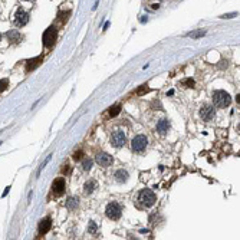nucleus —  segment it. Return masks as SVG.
Segmentation results:
<instances>
[{
  "label": "nucleus",
  "instance_id": "nucleus-24",
  "mask_svg": "<svg viewBox=\"0 0 240 240\" xmlns=\"http://www.w3.org/2000/svg\"><path fill=\"white\" fill-rule=\"evenodd\" d=\"M148 91H149L148 86H147V85H144V86H141V89L138 91V95H143L144 92H148Z\"/></svg>",
  "mask_w": 240,
  "mask_h": 240
},
{
  "label": "nucleus",
  "instance_id": "nucleus-29",
  "mask_svg": "<svg viewBox=\"0 0 240 240\" xmlns=\"http://www.w3.org/2000/svg\"><path fill=\"white\" fill-rule=\"evenodd\" d=\"M0 39H2V35H0Z\"/></svg>",
  "mask_w": 240,
  "mask_h": 240
},
{
  "label": "nucleus",
  "instance_id": "nucleus-4",
  "mask_svg": "<svg viewBox=\"0 0 240 240\" xmlns=\"http://www.w3.org/2000/svg\"><path fill=\"white\" fill-rule=\"evenodd\" d=\"M105 214H106V217L111 219V220H118V219L121 217V214H122V208H121V206H119L118 203H109V204L106 206Z\"/></svg>",
  "mask_w": 240,
  "mask_h": 240
},
{
  "label": "nucleus",
  "instance_id": "nucleus-5",
  "mask_svg": "<svg viewBox=\"0 0 240 240\" xmlns=\"http://www.w3.org/2000/svg\"><path fill=\"white\" fill-rule=\"evenodd\" d=\"M56 36H58V32H56V27H48L43 33V45L45 48H52L53 43H55V40H56Z\"/></svg>",
  "mask_w": 240,
  "mask_h": 240
},
{
  "label": "nucleus",
  "instance_id": "nucleus-7",
  "mask_svg": "<svg viewBox=\"0 0 240 240\" xmlns=\"http://www.w3.org/2000/svg\"><path fill=\"white\" fill-rule=\"evenodd\" d=\"M65 188H66L65 180H63V178H56L52 184V194L55 195V197H60V195L65 193Z\"/></svg>",
  "mask_w": 240,
  "mask_h": 240
},
{
  "label": "nucleus",
  "instance_id": "nucleus-9",
  "mask_svg": "<svg viewBox=\"0 0 240 240\" xmlns=\"http://www.w3.org/2000/svg\"><path fill=\"white\" fill-rule=\"evenodd\" d=\"M200 117L203 118V121L210 122V121L214 118V108H213V106H210V105H204V106H201Z\"/></svg>",
  "mask_w": 240,
  "mask_h": 240
},
{
  "label": "nucleus",
  "instance_id": "nucleus-21",
  "mask_svg": "<svg viewBox=\"0 0 240 240\" xmlns=\"http://www.w3.org/2000/svg\"><path fill=\"white\" fill-rule=\"evenodd\" d=\"M97 230H98L97 223H95V221H91V223H89V227H88V232H89V233H95Z\"/></svg>",
  "mask_w": 240,
  "mask_h": 240
},
{
  "label": "nucleus",
  "instance_id": "nucleus-3",
  "mask_svg": "<svg viewBox=\"0 0 240 240\" xmlns=\"http://www.w3.org/2000/svg\"><path fill=\"white\" fill-rule=\"evenodd\" d=\"M147 144H148L147 137L143 135V134H140V135H137V137L132 138V141H131V148H132V151H135V152H141V151L145 149Z\"/></svg>",
  "mask_w": 240,
  "mask_h": 240
},
{
  "label": "nucleus",
  "instance_id": "nucleus-8",
  "mask_svg": "<svg viewBox=\"0 0 240 240\" xmlns=\"http://www.w3.org/2000/svg\"><path fill=\"white\" fill-rule=\"evenodd\" d=\"M125 140H127V137H125V134H124L122 131H115L112 134V137H111V143L117 148L118 147H122L124 144H125Z\"/></svg>",
  "mask_w": 240,
  "mask_h": 240
},
{
  "label": "nucleus",
  "instance_id": "nucleus-25",
  "mask_svg": "<svg viewBox=\"0 0 240 240\" xmlns=\"http://www.w3.org/2000/svg\"><path fill=\"white\" fill-rule=\"evenodd\" d=\"M234 16H237V13H230V14H224V16H221V19H229V17H234Z\"/></svg>",
  "mask_w": 240,
  "mask_h": 240
},
{
  "label": "nucleus",
  "instance_id": "nucleus-2",
  "mask_svg": "<svg viewBox=\"0 0 240 240\" xmlns=\"http://www.w3.org/2000/svg\"><path fill=\"white\" fill-rule=\"evenodd\" d=\"M138 203H141L143 207H147V208L152 207L154 203H155V194H154V191H151L148 188L140 191V194H138Z\"/></svg>",
  "mask_w": 240,
  "mask_h": 240
},
{
  "label": "nucleus",
  "instance_id": "nucleus-27",
  "mask_svg": "<svg viewBox=\"0 0 240 240\" xmlns=\"http://www.w3.org/2000/svg\"><path fill=\"white\" fill-rule=\"evenodd\" d=\"M184 84H186V85H190V86H193V85H194V82H193L191 79H187V81H186Z\"/></svg>",
  "mask_w": 240,
  "mask_h": 240
},
{
  "label": "nucleus",
  "instance_id": "nucleus-19",
  "mask_svg": "<svg viewBox=\"0 0 240 240\" xmlns=\"http://www.w3.org/2000/svg\"><path fill=\"white\" fill-rule=\"evenodd\" d=\"M119 111H121V106H118V105H115V106H112V108H109V117H117L118 114H119Z\"/></svg>",
  "mask_w": 240,
  "mask_h": 240
},
{
  "label": "nucleus",
  "instance_id": "nucleus-14",
  "mask_svg": "<svg viewBox=\"0 0 240 240\" xmlns=\"http://www.w3.org/2000/svg\"><path fill=\"white\" fill-rule=\"evenodd\" d=\"M128 177H130V174H128V171L127 170H118L117 173H115V180H117L118 183H125L127 180H128Z\"/></svg>",
  "mask_w": 240,
  "mask_h": 240
},
{
  "label": "nucleus",
  "instance_id": "nucleus-23",
  "mask_svg": "<svg viewBox=\"0 0 240 240\" xmlns=\"http://www.w3.org/2000/svg\"><path fill=\"white\" fill-rule=\"evenodd\" d=\"M7 85H9V82H7V79H2L0 81V92H3L5 89L7 88Z\"/></svg>",
  "mask_w": 240,
  "mask_h": 240
},
{
  "label": "nucleus",
  "instance_id": "nucleus-22",
  "mask_svg": "<svg viewBox=\"0 0 240 240\" xmlns=\"http://www.w3.org/2000/svg\"><path fill=\"white\" fill-rule=\"evenodd\" d=\"M82 155H84V151L79 149V151H76V152L73 154V160H75V161H79V160L82 158Z\"/></svg>",
  "mask_w": 240,
  "mask_h": 240
},
{
  "label": "nucleus",
  "instance_id": "nucleus-15",
  "mask_svg": "<svg viewBox=\"0 0 240 240\" xmlns=\"http://www.w3.org/2000/svg\"><path fill=\"white\" fill-rule=\"evenodd\" d=\"M95 188H97V181H95V180H88V183H85V186H84L85 194H91V193H94Z\"/></svg>",
  "mask_w": 240,
  "mask_h": 240
},
{
  "label": "nucleus",
  "instance_id": "nucleus-10",
  "mask_svg": "<svg viewBox=\"0 0 240 240\" xmlns=\"http://www.w3.org/2000/svg\"><path fill=\"white\" fill-rule=\"evenodd\" d=\"M95 161H97L101 167H108V165L112 164V157H111L109 154H106V152H99V154H97V157H95Z\"/></svg>",
  "mask_w": 240,
  "mask_h": 240
},
{
  "label": "nucleus",
  "instance_id": "nucleus-6",
  "mask_svg": "<svg viewBox=\"0 0 240 240\" xmlns=\"http://www.w3.org/2000/svg\"><path fill=\"white\" fill-rule=\"evenodd\" d=\"M27 22H29V14L23 10V9H17V12H16V14H14V20H13V23L16 25L17 27H22V26H25Z\"/></svg>",
  "mask_w": 240,
  "mask_h": 240
},
{
  "label": "nucleus",
  "instance_id": "nucleus-16",
  "mask_svg": "<svg viewBox=\"0 0 240 240\" xmlns=\"http://www.w3.org/2000/svg\"><path fill=\"white\" fill-rule=\"evenodd\" d=\"M78 203H79L78 197H69L66 200V207L69 208V210H75V208L78 207Z\"/></svg>",
  "mask_w": 240,
  "mask_h": 240
},
{
  "label": "nucleus",
  "instance_id": "nucleus-1",
  "mask_svg": "<svg viewBox=\"0 0 240 240\" xmlns=\"http://www.w3.org/2000/svg\"><path fill=\"white\" fill-rule=\"evenodd\" d=\"M213 102H214V105L219 106V108H226V106L230 105L232 98H230V95H229L226 91L219 89V91L213 92Z\"/></svg>",
  "mask_w": 240,
  "mask_h": 240
},
{
  "label": "nucleus",
  "instance_id": "nucleus-28",
  "mask_svg": "<svg viewBox=\"0 0 240 240\" xmlns=\"http://www.w3.org/2000/svg\"><path fill=\"white\" fill-rule=\"evenodd\" d=\"M9 190H10V187H7V188H6V190H5V193H3V195H6V194H7V193H9Z\"/></svg>",
  "mask_w": 240,
  "mask_h": 240
},
{
  "label": "nucleus",
  "instance_id": "nucleus-30",
  "mask_svg": "<svg viewBox=\"0 0 240 240\" xmlns=\"http://www.w3.org/2000/svg\"><path fill=\"white\" fill-rule=\"evenodd\" d=\"M26 2H29V0H26Z\"/></svg>",
  "mask_w": 240,
  "mask_h": 240
},
{
  "label": "nucleus",
  "instance_id": "nucleus-17",
  "mask_svg": "<svg viewBox=\"0 0 240 240\" xmlns=\"http://www.w3.org/2000/svg\"><path fill=\"white\" fill-rule=\"evenodd\" d=\"M7 38L10 39V42H19L20 35H19V32H9L7 33Z\"/></svg>",
  "mask_w": 240,
  "mask_h": 240
},
{
  "label": "nucleus",
  "instance_id": "nucleus-20",
  "mask_svg": "<svg viewBox=\"0 0 240 240\" xmlns=\"http://www.w3.org/2000/svg\"><path fill=\"white\" fill-rule=\"evenodd\" d=\"M204 35H206V30H197V32L188 33L187 36H190V38H201V36H204Z\"/></svg>",
  "mask_w": 240,
  "mask_h": 240
},
{
  "label": "nucleus",
  "instance_id": "nucleus-12",
  "mask_svg": "<svg viewBox=\"0 0 240 240\" xmlns=\"http://www.w3.org/2000/svg\"><path fill=\"white\" fill-rule=\"evenodd\" d=\"M40 63H42V56H38V58L32 59V60H27L26 62V71H33V69H36Z\"/></svg>",
  "mask_w": 240,
  "mask_h": 240
},
{
  "label": "nucleus",
  "instance_id": "nucleus-26",
  "mask_svg": "<svg viewBox=\"0 0 240 240\" xmlns=\"http://www.w3.org/2000/svg\"><path fill=\"white\" fill-rule=\"evenodd\" d=\"M62 173H63V174H69V173H71V167H68V165H66V167H63V170H62Z\"/></svg>",
  "mask_w": 240,
  "mask_h": 240
},
{
  "label": "nucleus",
  "instance_id": "nucleus-11",
  "mask_svg": "<svg viewBox=\"0 0 240 240\" xmlns=\"http://www.w3.org/2000/svg\"><path fill=\"white\" fill-rule=\"evenodd\" d=\"M51 226H52V221H51V219H45L43 221H40V224H39V233L40 234H46L49 230H51Z\"/></svg>",
  "mask_w": 240,
  "mask_h": 240
},
{
  "label": "nucleus",
  "instance_id": "nucleus-18",
  "mask_svg": "<svg viewBox=\"0 0 240 240\" xmlns=\"http://www.w3.org/2000/svg\"><path fill=\"white\" fill-rule=\"evenodd\" d=\"M92 160H89V158H86V160H84V162H82V168L85 170V171H89V170L92 168Z\"/></svg>",
  "mask_w": 240,
  "mask_h": 240
},
{
  "label": "nucleus",
  "instance_id": "nucleus-13",
  "mask_svg": "<svg viewBox=\"0 0 240 240\" xmlns=\"http://www.w3.org/2000/svg\"><path fill=\"white\" fill-rule=\"evenodd\" d=\"M168 128H170V122L167 119H162V121H160V122L157 124V131H158L161 135H165Z\"/></svg>",
  "mask_w": 240,
  "mask_h": 240
}]
</instances>
